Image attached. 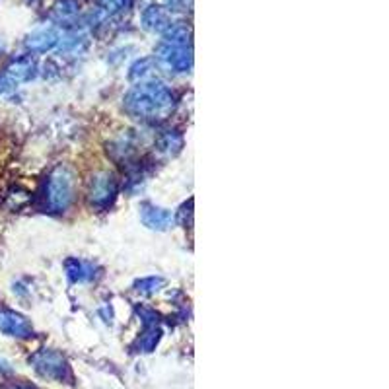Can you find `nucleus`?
<instances>
[{"mask_svg":"<svg viewBox=\"0 0 389 389\" xmlns=\"http://www.w3.org/2000/svg\"><path fill=\"white\" fill-rule=\"evenodd\" d=\"M175 106V96L169 88L156 82L142 80L129 90L125 96V111L138 119H158L165 117Z\"/></svg>","mask_w":389,"mask_h":389,"instance_id":"1","label":"nucleus"},{"mask_svg":"<svg viewBox=\"0 0 389 389\" xmlns=\"http://www.w3.org/2000/svg\"><path fill=\"white\" fill-rule=\"evenodd\" d=\"M74 201V174L58 165L45 181V208L49 213H65Z\"/></svg>","mask_w":389,"mask_h":389,"instance_id":"2","label":"nucleus"},{"mask_svg":"<svg viewBox=\"0 0 389 389\" xmlns=\"http://www.w3.org/2000/svg\"><path fill=\"white\" fill-rule=\"evenodd\" d=\"M156 58H158V65L165 68L167 72H187L193 65V55L187 45H169L164 41L156 49Z\"/></svg>","mask_w":389,"mask_h":389,"instance_id":"3","label":"nucleus"},{"mask_svg":"<svg viewBox=\"0 0 389 389\" xmlns=\"http://www.w3.org/2000/svg\"><path fill=\"white\" fill-rule=\"evenodd\" d=\"M117 194V179L115 175L109 172H101L96 174L90 181V191H88V199L90 204L96 208H107L109 204L115 201Z\"/></svg>","mask_w":389,"mask_h":389,"instance_id":"4","label":"nucleus"},{"mask_svg":"<svg viewBox=\"0 0 389 389\" xmlns=\"http://www.w3.org/2000/svg\"><path fill=\"white\" fill-rule=\"evenodd\" d=\"M33 366L38 370L41 376L51 379H65L70 376L67 360L63 358L55 350H41L33 356Z\"/></svg>","mask_w":389,"mask_h":389,"instance_id":"5","label":"nucleus"},{"mask_svg":"<svg viewBox=\"0 0 389 389\" xmlns=\"http://www.w3.org/2000/svg\"><path fill=\"white\" fill-rule=\"evenodd\" d=\"M0 331L10 337H19V339H28L33 335L31 323L24 315L12 310H0Z\"/></svg>","mask_w":389,"mask_h":389,"instance_id":"6","label":"nucleus"},{"mask_svg":"<svg viewBox=\"0 0 389 389\" xmlns=\"http://www.w3.org/2000/svg\"><path fill=\"white\" fill-rule=\"evenodd\" d=\"M140 220L144 222V226L152 228V230H167L172 222H174V216L169 210L160 208L152 203H142L140 204Z\"/></svg>","mask_w":389,"mask_h":389,"instance_id":"7","label":"nucleus"},{"mask_svg":"<svg viewBox=\"0 0 389 389\" xmlns=\"http://www.w3.org/2000/svg\"><path fill=\"white\" fill-rule=\"evenodd\" d=\"M16 84L19 82H29L31 78L38 74V63L31 57H18L10 63L6 70H4Z\"/></svg>","mask_w":389,"mask_h":389,"instance_id":"8","label":"nucleus"},{"mask_svg":"<svg viewBox=\"0 0 389 389\" xmlns=\"http://www.w3.org/2000/svg\"><path fill=\"white\" fill-rule=\"evenodd\" d=\"M58 43V33L55 29L45 28L38 29L35 33H31L26 41V47L33 53H45L49 49H53Z\"/></svg>","mask_w":389,"mask_h":389,"instance_id":"9","label":"nucleus"},{"mask_svg":"<svg viewBox=\"0 0 389 389\" xmlns=\"http://www.w3.org/2000/svg\"><path fill=\"white\" fill-rule=\"evenodd\" d=\"M142 26L146 29H152V31H164V29L169 28V22H167V16L160 6H150L142 14Z\"/></svg>","mask_w":389,"mask_h":389,"instance_id":"10","label":"nucleus"},{"mask_svg":"<svg viewBox=\"0 0 389 389\" xmlns=\"http://www.w3.org/2000/svg\"><path fill=\"white\" fill-rule=\"evenodd\" d=\"M78 16V4L74 0H63L60 4H58L57 8L53 10V18L57 19V22H72V19Z\"/></svg>","mask_w":389,"mask_h":389,"instance_id":"11","label":"nucleus"},{"mask_svg":"<svg viewBox=\"0 0 389 389\" xmlns=\"http://www.w3.org/2000/svg\"><path fill=\"white\" fill-rule=\"evenodd\" d=\"M65 269H67L68 279L72 282H82L92 276V274H90V269H88L84 263L78 261V259H68Z\"/></svg>","mask_w":389,"mask_h":389,"instance_id":"12","label":"nucleus"},{"mask_svg":"<svg viewBox=\"0 0 389 389\" xmlns=\"http://www.w3.org/2000/svg\"><path fill=\"white\" fill-rule=\"evenodd\" d=\"M181 144H183V138L179 135H175V133H165V135H162V138L158 140V148H160L164 154H175V152H179Z\"/></svg>","mask_w":389,"mask_h":389,"instance_id":"13","label":"nucleus"},{"mask_svg":"<svg viewBox=\"0 0 389 389\" xmlns=\"http://www.w3.org/2000/svg\"><path fill=\"white\" fill-rule=\"evenodd\" d=\"M152 74V58H142V60H136L135 65L131 67L129 78L131 80H146V78Z\"/></svg>","mask_w":389,"mask_h":389,"instance_id":"14","label":"nucleus"},{"mask_svg":"<svg viewBox=\"0 0 389 389\" xmlns=\"http://www.w3.org/2000/svg\"><path fill=\"white\" fill-rule=\"evenodd\" d=\"M86 47V38L84 35H72L60 41V51L63 53H80Z\"/></svg>","mask_w":389,"mask_h":389,"instance_id":"15","label":"nucleus"},{"mask_svg":"<svg viewBox=\"0 0 389 389\" xmlns=\"http://www.w3.org/2000/svg\"><path fill=\"white\" fill-rule=\"evenodd\" d=\"M136 290L142 294H152V292L160 290V286H164V281L160 276H150V279H142L135 284Z\"/></svg>","mask_w":389,"mask_h":389,"instance_id":"16","label":"nucleus"},{"mask_svg":"<svg viewBox=\"0 0 389 389\" xmlns=\"http://www.w3.org/2000/svg\"><path fill=\"white\" fill-rule=\"evenodd\" d=\"M158 340H160V331L158 329H150L148 333H144V337H142V345H140V349L142 350H152L158 345Z\"/></svg>","mask_w":389,"mask_h":389,"instance_id":"17","label":"nucleus"},{"mask_svg":"<svg viewBox=\"0 0 389 389\" xmlns=\"http://www.w3.org/2000/svg\"><path fill=\"white\" fill-rule=\"evenodd\" d=\"M16 86H18V84H16V82H14V80L6 74V72H2V74H0V96H2V94H8V92H12V90H14Z\"/></svg>","mask_w":389,"mask_h":389,"instance_id":"18","label":"nucleus"},{"mask_svg":"<svg viewBox=\"0 0 389 389\" xmlns=\"http://www.w3.org/2000/svg\"><path fill=\"white\" fill-rule=\"evenodd\" d=\"M169 10H185L187 8V0H167Z\"/></svg>","mask_w":389,"mask_h":389,"instance_id":"19","label":"nucleus"},{"mask_svg":"<svg viewBox=\"0 0 389 389\" xmlns=\"http://www.w3.org/2000/svg\"><path fill=\"white\" fill-rule=\"evenodd\" d=\"M2 51H4V45H2V41H0V55H2Z\"/></svg>","mask_w":389,"mask_h":389,"instance_id":"20","label":"nucleus"},{"mask_svg":"<svg viewBox=\"0 0 389 389\" xmlns=\"http://www.w3.org/2000/svg\"><path fill=\"white\" fill-rule=\"evenodd\" d=\"M28 2H38V0H28Z\"/></svg>","mask_w":389,"mask_h":389,"instance_id":"21","label":"nucleus"}]
</instances>
